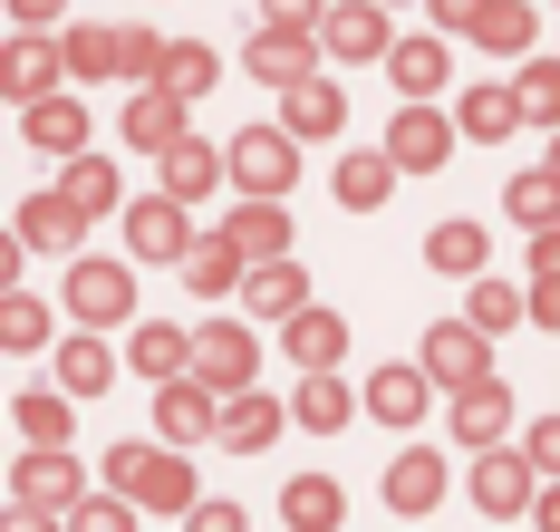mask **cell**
I'll use <instances>...</instances> for the list:
<instances>
[{"label":"cell","mask_w":560,"mask_h":532,"mask_svg":"<svg viewBox=\"0 0 560 532\" xmlns=\"http://www.w3.org/2000/svg\"><path fill=\"white\" fill-rule=\"evenodd\" d=\"M532 523H541V532H560V484H541V504H532Z\"/></svg>","instance_id":"cell-50"},{"label":"cell","mask_w":560,"mask_h":532,"mask_svg":"<svg viewBox=\"0 0 560 532\" xmlns=\"http://www.w3.org/2000/svg\"><path fill=\"white\" fill-rule=\"evenodd\" d=\"M396 68V97H435L445 88V39H406V49H387Z\"/></svg>","instance_id":"cell-26"},{"label":"cell","mask_w":560,"mask_h":532,"mask_svg":"<svg viewBox=\"0 0 560 532\" xmlns=\"http://www.w3.org/2000/svg\"><path fill=\"white\" fill-rule=\"evenodd\" d=\"M126 242H136V262H184L194 252V223H184L174 194H145V204H126Z\"/></svg>","instance_id":"cell-6"},{"label":"cell","mask_w":560,"mask_h":532,"mask_svg":"<svg viewBox=\"0 0 560 532\" xmlns=\"http://www.w3.org/2000/svg\"><path fill=\"white\" fill-rule=\"evenodd\" d=\"M39 339H49V310L10 291V310H0V349H39Z\"/></svg>","instance_id":"cell-43"},{"label":"cell","mask_w":560,"mask_h":532,"mask_svg":"<svg viewBox=\"0 0 560 532\" xmlns=\"http://www.w3.org/2000/svg\"><path fill=\"white\" fill-rule=\"evenodd\" d=\"M10 426H20L30 446H58V436H68V407H58V397H20V416H10Z\"/></svg>","instance_id":"cell-44"},{"label":"cell","mask_w":560,"mask_h":532,"mask_svg":"<svg viewBox=\"0 0 560 532\" xmlns=\"http://www.w3.org/2000/svg\"><path fill=\"white\" fill-rule=\"evenodd\" d=\"M232 242H242V262H252V252H261V262H280V252H290V213H280L271 194H242V204H232V223H223Z\"/></svg>","instance_id":"cell-13"},{"label":"cell","mask_w":560,"mask_h":532,"mask_svg":"<svg viewBox=\"0 0 560 532\" xmlns=\"http://www.w3.org/2000/svg\"><path fill=\"white\" fill-rule=\"evenodd\" d=\"M107 484H116V494H136L145 513H184V504H203V494H194V465H184V446H116V455H107Z\"/></svg>","instance_id":"cell-1"},{"label":"cell","mask_w":560,"mask_h":532,"mask_svg":"<svg viewBox=\"0 0 560 532\" xmlns=\"http://www.w3.org/2000/svg\"><path fill=\"white\" fill-rule=\"evenodd\" d=\"M512 97H522V117H532V126H551V136H560V59H532L522 78H512Z\"/></svg>","instance_id":"cell-34"},{"label":"cell","mask_w":560,"mask_h":532,"mask_svg":"<svg viewBox=\"0 0 560 532\" xmlns=\"http://www.w3.org/2000/svg\"><path fill=\"white\" fill-rule=\"evenodd\" d=\"M348 407H358V397H348V388H338L329 368H310V388H300V397H290V416H300V426H310V436H338V426H348Z\"/></svg>","instance_id":"cell-25"},{"label":"cell","mask_w":560,"mask_h":532,"mask_svg":"<svg viewBox=\"0 0 560 532\" xmlns=\"http://www.w3.org/2000/svg\"><path fill=\"white\" fill-rule=\"evenodd\" d=\"M280 513H290L300 532H338V484L329 474H300V484L280 494Z\"/></svg>","instance_id":"cell-32"},{"label":"cell","mask_w":560,"mask_h":532,"mask_svg":"<svg viewBox=\"0 0 560 532\" xmlns=\"http://www.w3.org/2000/svg\"><path fill=\"white\" fill-rule=\"evenodd\" d=\"M435 20H445V30H483V20H493V0H435Z\"/></svg>","instance_id":"cell-48"},{"label":"cell","mask_w":560,"mask_h":532,"mask_svg":"<svg viewBox=\"0 0 560 532\" xmlns=\"http://www.w3.org/2000/svg\"><path fill=\"white\" fill-rule=\"evenodd\" d=\"M155 88H174V97H203L213 88V49H165V78Z\"/></svg>","instance_id":"cell-42"},{"label":"cell","mask_w":560,"mask_h":532,"mask_svg":"<svg viewBox=\"0 0 560 532\" xmlns=\"http://www.w3.org/2000/svg\"><path fill=\"white\" fill-rule=\"evenodd\" d=\"M136 368H145V378H155V388H165V378H194V339H184V329H174V320H145V329H136Z\"/></svg>","instance_id":"cell-19"},{"label":"cell","mask_w":560,"mask_h":532,"mask_svg":"<svg viewBox=\"0 0 560 532\" xmlns=\"http://www.w3.org/2000/svg\"><path fill=\"white\" fill-rule=\"evenodd\" d=\"M155 426H165V446L223 436V397H213L203 378H165V388H155Z\"/></svg>","instance_id":"cell-7"},{"label":"cell","mask_w":560,"mask_h":532,"mask_svg":"<svg viewBox=\"0 0 560 532\" xmlns=\"http://www.w3.org/2000/svg\"><path fill=\"white\" fill-rule=\"evenodd\" d=\"M252 310H261V320H300V310H310V281H300L290 262H261V271H252Z\"/></svg>","instance_id":"cell-31"},{"label":"cell","mask_w":560,"mask_h":532,"mask_svg":"<svg viewBox=\"0 0 560 532\" xmlns=\"http://www.w3.org/2000/svg\"><path fill=\"white\" fill-rule=\"evenodd\" d=\"M58 68H68V49L10 39V97H58Z\"/></svg>","instance_id":"cell-29"},{"label":"cell","mask_w":560,"mask_h":532,"mask_svg":"<svg viewBox=\"0 0 560 532\" xmlns=\"http://www.w3.org/2000/svg\"><path fill=\"white\" fill-rule=\"evenodd\" d=\"M435 494H445V455L406 446V455L387 465V504H396V513H435Z\"/></svg>","instance_id":"cell-15"},{"label":"cell","mask_w":560,"mask_h":532,"mask_svg":"<svg viewBox=\"0 0 560 532\" xmlns=\"http://www.w3.org/2000/svg\"><path fill=\"white\" fill-rule=\"evenodd\" d=\"M280 436V407L261 397V388H242V397H223V446H242V455H261Z\"/></svg>","instance_id":"cell-22"},{"label":"cell","mask_w":560,"mask_h":532,"mask_svg":"<svg viewBox=\"0 0 560 532\" xmlns=\"http://www.w3.org/2000/svg\"><path fill=\"white\" fill-rule=\"evenodd\" d=\"M454 126H464V136H483V146H503L512 126H522V97H512V88H464Z\"/></svg>","instance_id":"cell-21"},{"label":"cell","mask_w":560,"mask_h":532,"mask_svg":"<svg viewBox=\"0 0 560 532\" xmlns=\"http://www.w3.org/2000/svg\"><path fill=\"white\" fill-rule=\"evenodd\" d=\"M58 378H68V388H97V397H107V378H116V349H107V339H68Z\"/></svg>","instance_id":"cell-40"},{"label":"cell","mask_w":560,"mask_h":532,"mask_svg":"<svg viewBox=\"0 0 560 532\" xmlns=\"http://www.w3.org/2000/svg\"><path fill=\"white\" fill-rule=\"evenodd\" d=\"M503 426H512V388H503V378H483V388H464V397H454V436H464L474 455H483Z\"/></svg>","instance_id":"cell-14"},{"label":"cell","mask_w":560,"mask_h":532,"mask_svg":"<svg viewBox=\"0 0 560 532\" xmlns=\"http://www.w3.org/2000/svg\"><path fill=\"white\" fill-rule=\"evenodd\" d=\"M338 117H348V97H338V88H319V78H310V88H290V136H338Z\"/></svg>","instance_id":"cell-36"},{"label":"cell","mask_w":560,"mask_h":532,"mask_svg":"<svg viewBox=\"0 0 560 532\" xmlns=\"http://www.w3.org/2000/svg\"><path fill=\"white\" fill-rule=\"evenodd\" d=\"M184 281H194V291H203V300H223L232 281H252V271H242V242H232V233L194 242V252H184Z\"/></svg>","instance_id":"cell-20"},{"label":"cell","mask_w":560,"mask_h":532,"mask_svg":"<svg viewBox=\"0 0 560 532\" xmlns=\"http://www.w3.org/2000/svg\"><path fill=\"white\" fill-rule=\"evenodd\" d=\"M58 194H68L78 213H107V204H116V165H107V155H68V175H58Z\"/></svg>","instance_id":"cell-33"},{"label":"cell","mask_w":560,"mask_h":532,"mask_svg":"<svg viewBox=\"0 0 560 532\" xmlns=\"http://www.w3.org/2000/svg\"><path fill=\"white\" fill-rule=\"evenodd\" d=\"M474 39H483V49H503V59H522V49H532V10H522V0H493V20H483Z\"/></svg>","instance_id":"cell-41"},{"label":"cell","mask_w":560,"mask_h":532,"mask_svg":"<svg viewBox=\"0 0 560 532\" xmlns=\"http://www.w3.org/2000/svg\"><path fill=\"white\" fill-rule=\"evenodd\" d=\"M78 223H88V213H78L68 194H39V204H20V242H39V252H68V242H78Z\"/></svg>","instance_id":"cell-24"},{"label":"cell","mask_w":560,"mask_h":532,"mask_svg":"<svg viewBox=\"0 0 560 532\" xmlns=\"http://www.w3.org/2000/svg\"><path fill=\"white\" fill-rule=\"evenodd\" d=\"M10 504H30V513L78 504V465H68L58 446H30V455H20V474H10Z\"/></svg>","instance_id":"cell-9"},{"label":"cell","mask_w":560,"mask_h":532,"mask_svg":"<svg viewBox=\"0 0 560 532\" xmlns=\"http://www.w3.org/2000/svg\"><path fill=\"white\" fill-rule=\"evenodd\" d=\"M416 368H425L435 388H454V397H464V388H483V329H474V320L425 329V358H416Z\"/></svg>","instance_id":"cell-5"},{"label":"cell","mask_w":560,"mask_h":532,"mask_svg":"<svg viewBox=\"0 0 560 532\" xmlns=\"http://www.w3.org/2000/svg\"><path fill=\"white\" fill-rule=\"evenodd\" d=\"M551 175H560V136H551Z\"/></svg>","instance_id":"cell-53"},{"label":"cell","mask_w":560,"mask_h":532,"mask_svg":"<svg viewBox=\"0 0 560 532\" xmlns=\"http://www.w3.org/2000/svg\"><path fill=\"white\" fill-rule=\"evenodd\" d=\"M522 310H532V300L512 291V281H474V300H464V320H474V329H483V339H493V329H512V320H522Z\"/></svg>","instance_id":"cell-39"},{"label":"cell","mask_w":560,"mask_h":532,"mask_svg":"<svg viewBox=\"0 0 560 532\" xmlns=\"http://www.w3.org/2000/svg\"><path fill=\"white\" fill-rule=\"evenodd\" d=\"M261 20H271V30H300V39H319V30H329V10H319V0H261Z\"/></svg>","instance_id":"cell-45"},{"label":"cell","mask_w":560,"mask_h":532,"mask_svg":"<svg viewBox=\"0 0 560 532\" xmlns=\"http://www.w3.org/2000/svg\"><path fill=\"white\" fill-rule=\"evenodd\" d=\"M425 262H435V271H454V281H483V223H435Z\"/></svg>","instance_id":"cell-28"},{"label":"cell","mask_w":560,"mask_h":532,"mask_svg":"<svg viewBox=\"0 0 560 532\" xmlns=\"http://www.w3.org/2000/svg\"><path fill=\"white\" fill-rule=\"evenodd\" d=\"M68 310H78L88 329H116V320L136 310V271H126V262H78V271H68Z\"/></svg>","instance_id":"cell-3"},{"label":"cell","mask_w":560,"mask_h":532,"mask_svg":"<svg viewBox=\"0 0 560 532\" xmlns=\"http://www.w3.org/2000/svg\"><path fill=\"white\" fill-rule=\"evenodd\" d=\"M68 68L78 78H116L126 68V30H68Z\"/></svg>","instance_id":"cell-37"},{"label":"cell","mask_w":560,"mask_h":532,"mask_svg":"<svg viewBox=\"0 0 560 532\" xmlns=\"http://www.w3.org/2000/svg\"><path fill=\"white\" fill-rule=\"evenodd\" d=\"M232 175H242V194H290L300 136H290V126H242V136H232Z\"/></svg>","instance_id":"cell-2"},{"label":"cell","mask_w":560,"mask_h":532,"mask_svg":"<svg viewBox=\"0 0 560 532\" xmlns=\"http://www.w3.org/2000/svg\"><path fill=\"white\" fill-rule=\"evenodd\" d=\"M10 20H58V0H10Z\"/></svg>","instance_id":"cell-51"},{"label":"cell","mask_w":560,"mask_h":532,"mask_svg":"<svg viewBox=\"0 0 560 532\" xmlns=\"http://www.w3.org/2000/svg\"><path fill=\"white\" fill-rule=\"evenodd\" d=\"M532 320H551V329H560V223H551V233H532Z\"/></svg>","instance_id":"cell-35"},{"label":"cell","mask_w":560,"mask_h":532,"mask_svg":"<svg viewBox=\"0 0 560 532\" xmlns=\"http://www.w3.org/2000/svg\"><path fill=\"white\" fill-rule=\"evenodd\" d=\"M194 378H203L213 397H242V388H252V329H242V320L194 329Z\"/></svg>","instance_id":"cell-4"},{"label":"cell","mask_w":560,"mask_h":532,"mask_svg":"<svg viewBox=\"0 0 560 532\" xmlns=\"http://www.w3.org/2000/svg\"><path fill=\"white\" fill-rule=\"evenodd\" d=\"M387 184H396V155H348V165H338V204H348V213H377Z\"/></svg>","instance_id":"cell-27"},{"label":"cell","mask_w":560,"mask_h":532,"mask_svg":"<svg viewBox=\"0 0 560 532\" xmlns=\"http://www.w3.org/2000/svg\"><path fill=\"white\" fill-rule=\"evenodd\" d=\"M319 49H329V59H387V10H377V0H348V10H329Z\"/></svg>","instance_id":"cell-11"},{"label":"cell","mask_w":560,"mask_h":532,"mask_svg":"<svg viewBox=\"0 0 560 532\" xmlns=\"http://www.w3.org/2000/svg\"><path fill=\"white\" fill-rule=\"evenodd\" d=\"M310 59H319V39H300V30H271V39H252V78H271L280 97H290V88H310Z\"/></svg>","instance_id":"cell-16"},{"label":"cell","mask_w":560,"mask_h":532,"mask_svg":"<svg viewBox=\"0 0 560 532\" xmlns=\"http://www.w3.org/2000/svg\"><path fill=\"white\" fill-rule=\"evenodd\" d=\"M532 455H493V446H483V455H474V504H483V513H532V504H541V494H532Z\"/></svg>","instance_id":"cell-10"},{"label":"cell","mask_w":560,"mask_h":532,"mask_svg":"<svg viewBox=\"0 0 560 532\" xmlns=\"http://www.w3.org/2000/svg\"><path fill=\"white\" fill-rule=\"evenodd\" d=\"M223 165H232V155H213V146H194V136H184V146H165V194H174V204H184V194H213Z\"/></svg>","instance_id":"cell-30"},{"label":"cell","mask_w":560,"mask_h":532,"mask_svg":"<svg viewBox=\"0 0 560 532\" xmlns=\"http://www.w3.org/2000/svg\"><path fill=\"white\" fill-rule=\"evenodd\" d=\"M522 455H532V465L560 484V416H551V426H532V446H522Z\"/></svg>","instance_id":"cell-47"},{"label":"cell","mask_w":560,"mask_h":532,"mask_svg":"<svg viewBox=\"0 0 560 532\" xmlns=\"http://www.w3.org/2000/svg\"><path fill=\"white\" fill-rule=\"evenodd\" d=\"M512 223H532V233H551V223H560V175H551V165L512 184Z\"/></svg>","instance_id":"cell-38"},{"label":"cell","mask_w":560,"mask_h":532,"mask_svg":"<svg viewBox=\"0 0 560 532\" xmlns=\"http://www.w3.org/2000/svg\"><path fill=\"white\" fill-rule=\"evenodd\" d=\"M10 532H58L49 513H30V504H20V513H10Z\"/></svg>","instance_id":"cell-52"},{"label":"cell","mask_w":560,"mask_h":532,"mask_svg":"<svg viewBox=\"0 0 560 532\" xmlns=\"http://www.w3.org/2000/svg\"><path fill=\"white\" fill-rule=\"evenodd\" d=\"M445 146H454V126L435 117L425 97H406V107H396V126H387V155L406 165V175H435V165H445Z\"/></svg>","instance_id":"cell-8"},{"label":"cell","mask_w":560,"mask_h":532,"mask_svg":"<svg viewBox=\"0 0 560 532\" xmlns=\"http://www.w3.org/2000/svg\"><path fill=\"white\" fill-rule=\"evenodd\" d=\"M184 532H242V513H232V504H194V523Z\"/></svg>","instance_id":"cell-49"},{"label":"cell","mask_w":560,"mask_h":532,"mask_svg":"<svg viewBox=\"0 0 560 532\" xmlns=\"http://www.w3.org/2000/svg\"><path fill=\"white\" fill-rule=\"evenodd\" d=\"M78 532H136V513L126 504H78Z\"/></svg>","instance_id":"cell-46"},{"label":"cell","mask_w":560,"mask_h":532,"mask_svg":"<svg viewBox=\"0 0 560 532\" xmlns=\"http://www.w3.org/2000/svg\"><path fill=\"white\" fill-rule=\"evenodd\" d=\"M425 388H435V378L396 358V368H377V378H368V416H377V426H416V416H425Z\"/></svg>","instance_id":"cell-12"},{"label":"cell","mask_w":560,"mask_h":532,"mask_svg":"<svg viewBox=\"0 0 560 532\" xmlns=\"http://www.w3.org/2000/svg\"><path fill=\"white\" fill-rule=\"evenodd\" d=\"M126 136L155 146V155L184 146V97H174V88H136V97H126Z\"/></svg>","instance_id":"cell-17"},{"label":"cell","mask_w":560,"mask_h":532,"mask_svg":"<svg viewBox=\"0 0 560 532\" xmlns=\"http://www.w3.org/2000/svg\"><path fill=\"white\" fill-rule=\"evenodd\" d=\"M20 136H30V146H49V155H78V146H88V117H78V97H30Z\"/></svg>","instance_id":"cell-18"},{"label":"cell","mask_w":560,"mask_h":532,"mask_svg":"<svg viewBox=\"0 0 560 532\" xmlns=\"http://www.w3.org/2000/svg\"><path fill=\"white\" fill-rule=\"evenodd\" d=\"M338 349H348V320L338 310H300L290 320V358L300 368H338Z\"/></svg>","instance_id":"cell-23"}]
</instances>
